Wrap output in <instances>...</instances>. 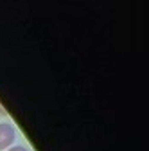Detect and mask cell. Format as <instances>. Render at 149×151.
Wrapping results in <instances>:
<instances>
[{"instance_id":"obj_2","label":"cell","mask_w":149,"mask_h":151,"mask_svg":"<svg viewBox=\"0 0 149 151\" xmlns=\"http://www.w3.org/2000/svg\"><path fill=\"white\" fill-rule=\"evenodd\" d=\"M7 151H29V149L24 147V146H14V147H11V149H7Z\"/></svg>"},{"instance_id":"obj_1","label":"cell","mask_w":149,"mask_h":151,"mask_svg":"<svg viewBox=\"0 0 149 151\" xmlns=\"http://www.w3.org/2000/svg\"><path fill=\"white\" fill-rule=\"evenodd\" d=\"M16 139V129L11 122H0V151L7 149Z\"/></svg>"},{"instance_id":"obj_3","label":"cell","mask_w":149,"mask_h":151,"mask_svg":"<svg viewBox=\"0 0 149 151\" xmlns=\"http://www.w3.org/2000/svg\"><path fill=\"white\" fill-rule=\"evenodd\" d=\"M0 115H7V111L2 108V104H0Z\"/></svg>"}]
</instances>
